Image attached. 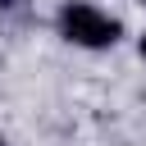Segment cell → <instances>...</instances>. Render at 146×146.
I'll use <instances>...</instances> for the list:
<instances>
[{"instance_id": "cell-1", "label": "cell", "mask_w": 146, "mask_h": 146, "mask_svg": "<svg viewBox=\"0 0 146 146\" xmlns=\"http://www.w3.org/2000/svg\"><path fill=\"white\" fill-rule=\"evenodd\" d=\"M55 27H59V36H64L68 46H82V50H110V46L119 41V32H123L119 18L105 14V9L91 5V0H68V5L59 9Z\"/></svg>"}, {"instance_id": "cell-2", "label": "cell", "mask_w": 146, "mask_h": 146, "mask_svg": "<svg viewBox=\"0 0 146 146\" xmlns=\"http://www.w3.org/2000/svg\"><path fill=\"white\" fill-rule=\"evenodd\" d=\"M141 59H146V36H141Z\"/></svg>"}, {"instance_id": "cell-3", "label": "cell", "mask_w": 146, "mask_h": 146, "mask_svg": "<svg viewBox=\"0 0 146 146\" xmlns=\"http://www.w3.org/2000/svg\"><path fill=\"white\" fill-rule=\"evenodd\" d=\"M0 146H9V141H5V137H0Z\"/></svg>"}, {"instance_id": "cell-4", "label": "cell", "mask_w": 146, "mask_h": 146, "mask_svg": "<svg viewBox=\"0 0 146 146\" xmlns=\"http://www.w3.org/2000/svg\"><path fill=\"white\" fill-rule=\"evenodd\" d=\"M141 5H146V0H141Z\"/></svg>"}]
</instances>
